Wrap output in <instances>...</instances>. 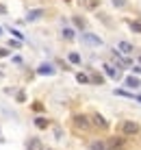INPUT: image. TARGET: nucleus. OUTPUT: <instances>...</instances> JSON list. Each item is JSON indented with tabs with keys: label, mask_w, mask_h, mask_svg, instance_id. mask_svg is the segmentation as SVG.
I'll return each mask as SVG.
<instances>
[{
	"label": "nucleus",
	"mask_w": 141,
	"mask_h": 150,
	"mask_svg": "<svg viewBox=\"0 0 141 150\" xmlns=\"http://www.w3.org/2000/svg\"><path fill=\"white\" fill-rule=\"evenodd\" d=\"M133 72H135V74H141V68H139V65H133Z\"/></svg>",
	"instance_id": "bb28decb"
},
{
	"label": "nucleus",
	"mask_w": 141,
	"mask_h": 150,
	"mask_svg": "<svg viewBox=\"0 0 141 150\" xmlns=\"http://www.w3.org/2000/svg\"><path fill=\"white\" fill-rule=\"evenodd\" d=\"M89 150H106V144H104V142H91Z\"/></svg>",
	"instance_id": "ddd939ff"
},
{
	"label": "nucleus",
	"mask_w": 141,
	"mask_h": 150,
	"mask_svg": "<svg viewBox=\"0 0 141 150\" xmlns=\"http://www.w3.org/2000/svg\"><path fill=\"white\" fill-rule=\"evenodd\" d=\"M67 2H70V0H67Z\"/></svg>",
	"instance_id": "7c9ffc66"
},
{
	"label": "nucleus",
	"mask_w": 141,
	"mask_h": 150,
	"mask_svg": "<svg viewBox=\"0 0 141 150\" xmlns=\"http://www.w3.org/2000/svg\"><path fill=\"white\" fill-rule=\"evenodd\" d=\"M82 4H85L87 9H96L98 7V0H82Z\"/></svg>",
	"instance_id": "f3484780"
},
{
	"label": "nucleus",
	"mask_w": 141,
	"mask_h": 150,
	"mask_svg": "<svg viewBox=\"0 0 141 150\" xmlns=\"http://www.w3.org/2000/svg\"><path fill=\"white\" fill-rule=\"evenodd\" d=\"M37 74H41V76H46V74H54V68H52V65H48V63H44V65H39L37 68Z\"/></svg>",
	"instance_id": "6e6552de"
},
{
	"label": "nucleus",
	"mask_w": 141,
	"mask_h": 150,
	"mask_svg": "<svg viewBox=\"0 0 141 150\" xmlns=\"http://www.w3.org/2000/svg\"><path fill=\"white\" fill-rule=\"evenodd\" d=\"M0 57H9V50L7 48H0Z\"/></svg>",
	"instance_id": "393cba45"
},
{
	"label": "nucleus",
	"mask_w": 141,
	"mask_h": 150,
	"mask_svg": "<svg viewBox=\"0 0 141 150\" xmlns=\"http://www.w3.org/2000/svg\"><path fill=\"white\" fill-rule=\"evenodd\" d=\"M76 81H78V83H82V85H87V83H89V76L82 74V72H78V74H76Z\"/></svg>",
	"instance_id": "2eb2a0df"
},
{
	"label": "nucleus",
	"mask_w": 141,
	"mask_h": 150,
	"mask_svg": "<svg viewBox=\"0 0 141 150\" xmlns=\"http://www.w3.org/2000/svg\"><path fill=\"white\" fill-rule=\"evenodd\" d=\"M0 35H2V28H0Z\"/></svg>",
	"instance_id": "c85d7f7f"
},
{
	"label": "nucleus",
	"mask_w": 141,
	"mask_h": 150,
	"mask_svg": "<svg viewBox=\"0 0 141 150\" xmlns=\"http://www.w3.org/2000/svg\"><path fill=\"white\" fill-rule=\"evenodd\" d=\"M117 50H119V52H124V54H130V52H135V46L128 44V41H119V44H117Z\"/></svg>",
	"instance_id": "39448f33"
},
{
	"label": "nucleus",
	"mask_w": 141,
	"mask_h": 150,
	"mask_svg": "<svg viewBox=\"0 0 141 150\" xmlns=\"http://www.w3.org/2000/svg\"><path fill=\"white\" fill-rule=\"evenodd\" d=\"M113 4H115V7H124V4H126V0H113Z\"/></svg>",
	"instance_id": "b1692460"
},
{
	"label": "nucleus",
	"mask_w": 141,
	"mask_h": 150,
	"mask_svg": "<svg viewBox=\"0 0 141 150\" xmlns=\"http://www.w3.org/2000/svg\"><path fill=\"white\" fill-rule=\"evenodd\" d=\"M91 120H93V124H96L98 128H109V122L104 120L100 113H93V117H91Z\"/></svg>",
	"instance_id": "423d86ee"
},
{
	"label": "nucleus",
	"mask_w": 141,
	"mask_h": 150,
	"mask_svg": "<svg viewBox=\"0 0 141 150\" xmlns=\"http://www.w3.org/2000/svg\"><path fill=\"white\" fill-rule=\"evenodd\" d=\"M139 61H141V57H139Z\"/></svg>",
	"instance_id": "c756f323"
},
{
	"label": "nucleus",
	"mask_w": 141,
	"mask_h": 150,
	"mask_svg": "<svg viewBox=\"0 0 141 150\" xmlns=\"http://www.w3.org/2000/svg\"><path fill=\"white\" fill-rule=\"evenodd\" d=\"M63 37L65 39H74V30L72 28H63Z\"/></svg>",
	"instance_id": "aec40b11"
},
{
	"label": "nucleus",
	"mask_w": 141,
	"mask_h": 150,
	"mask_svg": "<svg viewBox=\"0 0 141 150\" xmlns=\"http://www.w3.org/2000/svg\"><path fill=\"white\" fill-rule=\"evenodd\" d=\"M0 15H7V7L4 4H0Z\"/></svg>",
	"instance_id": "a878e982"
},
{
	"label": "nucleus",
	"mask_w": 141,
	"mask_h": 150,
	"mask_svg": "<svg viewBox=\"0 0 141 150\" xmlns=\"http://www.w3.org/2000/svg\"><path fill=\"white\" fill-rule=\"evenodd\" d=\"M26 148H28V150H44V148H41V142H39L37 137L28 139V142H26Z\"/></svg>",
	"instance_id": "1a4fd4ad"
},
{
	"label": "nucleus",
	"mask_w": 141,
	"mask_h": 150,
	"mask_svg": "<svg viewBox=\"0 0 141 150\" xmlns=\"http://www.w3.org/2000/svg\"><path fill=\"white\" fill-rule=\"evenodd\" d=\"M48 120H46V117H35V126L37 128H41V131H44V128H48Z\"/></svg>",
	"instance_id": "f8f14e48"
},
{
	"label": "nucleus",
	"mask_w": 141,
	"mask_h": 150,
	"mask_svg": "<svg viewBox=\"0 0 141 150\" xmlns=\"http://www.w3.org/2000/svg\"><path fill=\"white\" fill-rule=\"evenodd\" d=\"M124 83H126V87H130V89H137V87L141 85V83H139V79H135V76H128V79L124 81Z\"/></svg>",
	"instance_id": "9b49d317"
},
{
	"label": "nucleus",
	"mask_w": 141,
	"mask_h": 150,
	"mask_svg": "<svg viewBox=\"0 0 141 150\" xmlns=\"http://www.w3.org/2000/svg\"><path fill=\"white\" fill-rule=\"evenodd\" d=\"M74 24H76L78 28H85V20H82V18H78V15H74Z\"/></svg>",
	"instance_id": "6ab92c4d"
},
{
	"label": "nucleus",
	"mask_w": 141,
	"mask_h": 150,
	"mask_svg": "<svg viewBox=\"0 0 141 150\" xmlns=\"http://www.w3.org/2000/svg\"><path fill=\"white\" fill-rule=\"evenodd\" d=\"M104 72H106V76H111V79H122V74H119V70H115V68H113V65H104Z\"/></svg>",
	"instance_id": "0eeeda50"
},
{
	"label": "nucleus",
	"mask_w": 141,
	"mask_h": 150,
	"mask_svg": "<svg viewBox=\"0 0 141 150\" xmlns=\"http://www.w3.org/2000/svg\"><path fill=\"white\" fill-rule=\"evenodd\" d=\"M89 126H91V122H89L87 115H74V128L76 131H87Z\"/></svg>",
	"instance_id": "f03ea898"
},
{
	"label": "nucleus",
	"mask_w": 141,
	"mask_h": 150,
	"mask_svg": "<svg viewBox=\"0 0 141 150\" xmlns=\"http://www.w3.org/2000/svg\"><path fill=\"white\" fill-rule=\"evenodd\" d=\"M135 100H137V102H141V96H135Z\"/></svg>",
	"instance_id": "cd10ccee"
},
{
	"label": "nucleus",
	"mask_w": 141,
	"mask_h": 150,
	"mask_svg": "<svg viewBox=\"0 0 141 150\" xmlns=\"http://www.w3.org/2000/svg\"><path fill=\"white\" fill-rule=\"evenodd\" d=\"M115 94L117 96H126V98H135V94H128V91H124V89H115Z\"/></svg>",
	"instance_id": "412c9836"
},
{
	"label": "nucleus",
	"mask_w": 141,
	"mask_h": 150,
	"mask_svg": "<svg viewBox=\"0 0 141 150\" xmlns=\"http://www.w3.org/2000/svg\"><path fill=\"white\" fill-rule=\"evenodd\" d=\"M67 59H70L72 63H76V65L80 63V54H78V52H70V57H67Z\"/></svg>",
	"instance_id": "dca6fc26"
},
{
	"label": "nucleus",
	"mask_w": 141,
	"mask_h": 150,
	"mask_svg": "<svg viewBox=\"0 0 141 150\" xmlns=\"http://www.w3.org/2000/svg\"><path fill=\"white\" fill-rule=\"evenodd\" d=\"M41 15H44V9H33V11L26 15V20H28V22H35V20H39Z\"/></svg>",
	"instance_id": "9d476101"
},
{
	"label": "nucleus",
	"mask_w": 141,
	"mask_h": 150,
	"mask_svg": "<svg viewBox=\"0 0 141 150\" xmlns=\"http://www.w3.org/2000/svg\"><path fill=\"white\" fill-rule=\"evenodd\" d=\"M119 131H122V135L126 137H133L139 133V124L137 122H130V120H124L122 124H119Z\"/></svg>",
	"instance_id": "f257e3e1"
},
{
	"label": "nucleus",
	"mask_w": 141,
	"mask_h": 150,
	"mask_svg": "<svg viewBox=\"0 0 141 150\" xmlns=\"http://www.w3.org/2000/svg\"><path fill=\"white\" fill-rule=\"evenodd\" d=\"M89 83H96V85H102V83H104V79H102V74H91Z\"/></svg>",
	"instance_id": "4468645a"
},
{
	"label": "nucleus",
	"mask_w": 141,
	"mask_h": 150,
	"mask_svg": "<svg viewBox=\"0 0 141 150\" xmlns=\"http://www.w3.org/2000/svg\"><path fill=\"white\" fill-rule=\"evenodd\" d=\"M82 41L89 46H102V39L98 35H91V33H82Z\"/></svg>",
	"instance_id": "7ed1b4c3"
},
{
	"label": "nucleus",
	"mask_w": 141,
	"mask_h": 150,
	"mask_svg": "<svg viewBox=\"0 0 141 150\" xmlns=\"http://www.w3.org/2000/svg\"><path fill=\"white\" fill-rule=\"evenodd\" d=\"M128 26L135 30V33H141V22H128Z\"/></svg>",
	"instance_id": "a211bd4d"
},
{
	"label": "nucleus",
	"mask_w": 141,
	"mask_h": 150,
	"mask_svg": "<svg viewBox=\"0 0 141 150\" xmlns=\"http://www.w3.org/2000/svg\"><path fill=\"white\" fill-rule=\"evenodd\" d=\"M9 33H13V35H15V37H18V39H24V35L20 33V30H15V28H9Z\"/></svg>",
	"instance_id": "4be33fe9"
},
{
	"label": "nucleus",
	"mask_w": 141,
	"mask_h": 150,
	"mask_svg": "<svg viewBox=\"0 0 141 150\" xmlns=\"http://www.w3.org/2000/svg\"><path fill=\"white\" fill-rule=\"evenodd\" d=\"M18 102H26V94L24 91H18Z\"/></svg>",
	"instance_id": "5701e85b"
},
{
	"label": "nucleus",
	"mask_w": 141,
	"mask_h": 150,
	"mask_svg": "<svg viewBox=\"0 0 141 150\" xmlns=\"http://www.w3.org/2000/svg\"><path fill=\"white\" fill-rule=\"evenodd\" d=\"M122 146H124V137H111L109 144H106V150H117Z\"/></svg>",
	"instance_id": "20e7f679"
}]
</instances>
